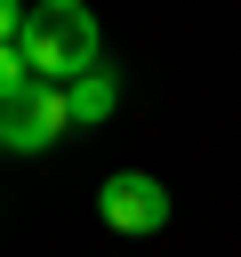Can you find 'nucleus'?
I'll list each match as a JSON object with an SVG mask.
<instances>
[{
    "mask_svg": "<svg viewBox=\"0 0 241 257\" xmlns=\"http://www.w3.org/2000/svg\"><path fill=\"white\" fill-rule=\"evenodd\" d=\"M24 64L56 88H72L80 72L104 64V32H96V8L88 0H32V24H24Z\"/></svg>",
    "mask_w": 241,
    "mask_h": 257,
    "instance_id": "f257e3e1",
    "label": "nucleus"
},
{
    "mask_svg": "<svg viewBox=\"0 0 241 257\" xmlns=\"http://www.w3.org/2000/svg\"><path fill=\"white\" fill-rule=\"evenodd\" d=\"M64 128H72V96H64L56 80H32V88L0 96V145H8L16 161H24V153H48Z\"/></svg>",
    "mask_w": 241,
    "mask_h": 257,
    "instance_id": "f03ea898",
    "label": "nucleus"
},
{
    "mask_svg": "<svg viewBox=\"0 0 241 257\" xmlns=\"http://www.w3.org/2000/svg\"><path fill=\"white\" fill-rule=\"evenodd\" d=\"M169 185L153 177V169H112L104 185H96V217L112 225V233H161L169 225Z\"/></svg>",
    "mask_w": 241,
    "mask_h": 257,
    "instance_id": "7ed1b4c3",
    "label": "nucleus"
},
{
    "mask_svg": "<svg viewBox=\"0 0 241 257\" xmlns=\"http://www.w3.org/2000/svg\"><path fill=\"white\" fill-rule=\"evenodd\" d=\"M64 96H72V128H96V120H112V104H120V72L96 64V72H80Z\"/></svg>",
    "mask_w": 241,
    "mask_h": 257,
    "instance_id": "20e7f679",
    "label": "nucleus"
}]
</instances>
